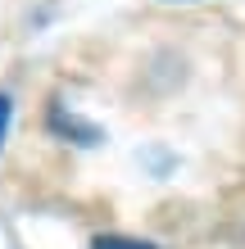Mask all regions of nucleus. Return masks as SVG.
Segmentation results:
<instances>
[{
	"mask_svg": "<svg viewBox=\"0 0 245 249\" xmlns=\"http://www.w3.org/2000/svg\"><path fill=\"white\" fill-rule=\"evenodd\" d=\"M91 249H154V245H146V240H127V236H100Z\"/></svg>",
	"mask_w": 245,
	"mask_h": 249,
	"instance_id": "obj_1",
	"label": "nucleus"
},
{
	"mask_svg": "<svg viewBox=\"0 0 245 249\" xmlns=\"http://www.w3.org/2000/svg\"><path fill=\"white\" fill-rule=\"evenodd\" d=\"M5 123H9V100L0 95V141H5Z\"/></svg>",
	"mask_w": 245,
	"mask_h": 249,
	"instance_id": "obj_2",
	"label": "nucleus"
}]
</instances>
